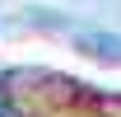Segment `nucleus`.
<instances>
[{
	"instance_id": "nucleus-2",
	"label": "nucleus",
	"mask_w": 121,
	"mask_h": 117,
	"mask_svg": "<svg viewBox=\"0 0 121 117\" xmlns=\"http://www.w3.org/2000/svg\"><path fill=\"white\" fill-rule=\"evenodd\" d=\"M0 117H19V103L9 98V89L0 84Z\"/></svg>"
},
{
	"instance_id": "nucleus-1",
	"label": "nucleus",
	"mask_w": 121,
	"mask_h": 117,
	"mask_svg": "<svg viewBox=\"0 0 121 117\" xmlns=\"http://www.w3.org/2000/svg\"><path fill=\"white\" fill-rule=\"evenodd\" d=\"M75 47L84 56H103V61H117L121 66V38H112V33H79Z\"/></svg>"
}]
</instances>
